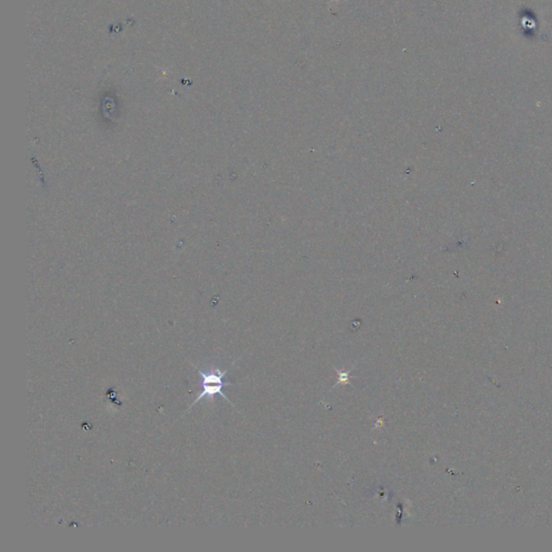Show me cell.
<instances>
[{"label":"cell","instance_id":"1","mask_svg":"<svg viewBox=\"0 0 552 552\" xmlns=\"http://www.w3.org/2000/svg\"><path fill=\"white\" fill-rule=\"evenodd\" d=\"M198 371L203 380L202 392L198 397L195 398L194 402H192V406L202 400L203 398H213L216 395H220L224 400L230 402L222 392L224 386L233 385L230 382L224 381V377H226L228 371L213 370L204 373L201 369H198Z\"/></svg>","mask_w":552,"mask_h":552},{"label":"cell","instance_id":"2","mask_svg":"<svg viewBox=\"0 0 552 552\" xmlns=\"http://www.w3.org/2000/svg\"><path fill=\"white\" fill-rule=\"evenodd\" d=\"M338 375H339V383H348V373H344V371L338 370Z\"/></svg>","mask_w":552,"mask_h":552}]
</instances>
